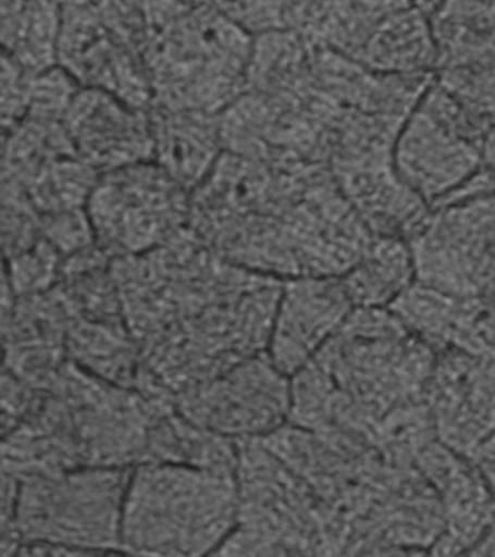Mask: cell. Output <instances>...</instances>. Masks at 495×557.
<instances>
[{
    "mask_svg": "<svg viewBox=\"0 0 495 557\" xmlns=\"http://www.w3.org/2000/svg\"><path fill=\"white\" fill-rule=\"evenodd\" d=\"M441 495L445 531L433 555H471L495 522V495L475 466L438 440L416 460Z\"/></svg>",
    "mask_w": 495,
    "mask_h": 557,
    "instance_id": "18",
    "label": "cell"
},
{
    "mask_svg": "<svg viewBox=\"0 0 495 557\" xmlns=\"http://www.w3.org/2000/svg\"><path fill=\"white\" fill-rule=\"evenodd\" d=\"M86 209L97 243L115 259L153 250L188 228L190 191L146 160L101 174Z\"/></svg>",
    "mask_w": 495,
    "mask_h": 557,
    "instance_id": "9",
    "label": "cell"
},
{
    "mask_svg": "<svg viewBox=\"0 0 495 557\" xmlns=\"http://www.w3.org/2000/svg\"><path fill=\"white\" fill-rule=\"evenodd\" d=\"M358 63L382 74L434 73L437 46L432 21L411 7L380 21Z\"/></svg>",
    "mask_w": 495,
    "mask_h": 557,
    "instance_id": "20",
    "label": "cell"
},
{
    "mask_svg": "<svg viewBox=\"0 0 495 557\" xmlns=\"http://www.w3.org/2000/svg\"><path fill=\"white\" fill-rule=\"evenodd\" d=\"M236 470L141 461L125 494V555H216L237 525Z\"/></svg>",
    "mask_w": 495,
    "mask_h": 557,
    "instance_id": "5",
    "label": "cell"
},
{
    "mask_svg": "<svg viewBox=\"0 0 495 557\" xmlns=\"http://www.w3.org/2000/svg\"><path fill=\"white\" fill-rule=\"evenodd\" d=\"M153 160L193 191L224 152L220 115L151 104Z\"/></svg>",
    "mask_w": 495,
    "mask_h": 557,
    "instance_id": "19",
    "label": "cell"
},
{
    "mask_svg": "<svg viewBox=\"0 0 495 557\" xmlns=\"http://www.w3.org/2000/svg\"><path fill=\"white\" fill-rule=\"evenodd\" d=\"M97 170L76 154L59 157L40 170L24 186L41 216L85 208L99 181ZM18 186V185H16Z\"/></svg>",
    "mask_w": 495,
    "mask_h": 557,
    "instance_id": "26",
    "label": "cell"
},
{
    "mask_svg": "<svg viewBox=\"0 0 495 557\" xmlns=\"http://www.w3.org/2000/svg\"><path fill=\"white\" fill-rule=\"evenodd\" d=\"M81 89L79 83L59 64L37 73L34 77L27 116L37 117V120L63 121Z\"/></svg>",
    "mask_w": 495,
    "mask_h": 557,
    "instance_id": "29",
    "label": "cell"
},
{
    "mask_svg": "<svg viewBox=\"0 0 495 557\" xmlns=\"http://www.w3.org/2000/svg\"><path fill=\"white\" fill-rule=\"evenodd\" d=\"M253 34L208 3L150 35L145 61L153 103L220 115L247 90Z\"/></svg>",
    "mask_w": 495,
    "mask_h": 557,
    "instance_id": "7",
    "label": "cell"
},
{
    "mask_svg": "<svg viewBox=\"0 0 495 557\" xmlns=\"http://www.w3.org/2000/svg\"><path fill=\"white\" fill-rule=\"evenodd\" d=\"M3 259L29 250L42 238L41 215L20 186L2 182Z\"/></svg>",
    "mask_w": 495,
    "mask_h": 557,
    "instance_id": "28",
    "label": "cell"
},
{
    "mask_svg": "<svg viewBox=\"0 0 495 557\" xmlns=\"http://www.w3.org/2000/svg\"><path fill=\"white\" fill-rule=\"evenodd\" d=\"M58 64L82 87L149 109L153 89L145 57L106 24L97 0L62 4Z\"/></svg>",
    "mask_w": 495,
    "mask_h": 557,
    "instance_id": "13",
    "label": "cell"
},
{
    "mask_svg": "<svg viewBox=\"0 0 495 557\" xmlns=\"http://www.w3.org/2000/svg\"><path fill=\"white\" fill-rule=\"evenodd\" d=\"M2 52L33 73L58 65L62 3L0 0Z\"/></svg>",
    "mask_w": 495,
    "mask_h": 557,
    "instance_id": "22",
    "label": "cell"
},
{
    "mask_svg": "<svg viewBox=\"0 0 495 557\" xmlns=\"http://www.w3.org/2000/svg\"><path fill=\"white\" fill-rule=\"evenodd\" d=\"M469 461L475 466L495 495V431L477 448Z\"/></svg>",
    "mask_w": 495,
    "mask_h": 557,
    "instance_id": "33",
    "label": "cell"
},
{
    "mask_svg": "<svg viewBox=\"0 0 495 557\" xmlns=\"http://www.w3.org/2000/svg\"><path fill=\"white\" fill-rule=\"evenodd\" d=\"M410 244L417 282L495 309V190L432 209Z\"/></svg>",
    "mask_w": 495,
    "mask_h": 557,
    "instance_id": "10",
    "label": "cell"
},
{
    "mask_svg": "<svg viewBox=\"0 0 495 557\" xmlns=\"http://www.w3.org/2000/svg\"><path fill=\"white\" fill-rule=\"evenodd\" d=\"M140 379L180 396L268 351L285 281L230 263L193 230L111 264Z\"/></svg>",
    "mask_w": 495,
    "mask_h": 557,
    "instance_id": "1",
    "label": "cell"
},
{
    "mask_svg": "<svg viewBox=\"0 0 495 557\" xmlns=\"http://www.w3.org/2000/svg\"><path fill=\"white\" fill-rule=\"evenodd\" d=\"M290 376L268 351L250 357L176 398V409L203 429L232 438H259L289 422Z\"/></svg>",
    "mask_w": 495,
    "mask_h": 557,
    "instance_id": "11",
    "label": "cell"
},
{
    "mask_svg": "<svg viewBox=\"0 0 495 557\" xmlns=\"http://www.w3.org/2000/svg\"><path fill=\"white\" fill-rule=\"evenodd\" d=\"M482 156H484L485 170L495 183V122L486 131L484 143H482Z\"/></svg>",
    "mask_w": 495,
    "mask_h": 557,
    "instance_id": "34",
    "label": "cell"
},
{
    "mask_svg": "<svg viewBox=\"0 0 495 557\" xmlns=\"http://www.w3.org/2000/svg\"><path fill=\"white\" fill-rule=\"evenodd\" d=\"M437 352L391 308H355L337 333L290 376L289 422L372 444L403 405L428 398Z\"/></svg>",
    "mask_w": 495,
    "mask_h": 557,
    "instance_id": "2",
    "label": "cell"
},
{
    "mask_svg": "<svg viewBox=\"0 0 495 557\" xmlns=\"http://www.w3.org/2000/svg\"><path fill=\"white\" fill-rule=\"evenodd\" d=\"M63 256L42 238L29 250L3 259V276L10 281L16 296L40 294L58 285Z\"/></svg>",
    "mask_w": 495,
    "mask_h": 557,
    "instance_id": "27",
    "label": "cell"
},
{
    "mask_svg": "<svg viewBox=\"0 0 495 557\" xmlns=\"http://www.w3.org/2000/svg\"><path fill=\"white\" fill-rule=\"evenodd\" d=\"M490 126L433 78L399 131L395 172L430 209L454 202L485 170Z\"/></svg>",
    "mask_w": 495,
    "mask_h": 557,
    "instance_id": "8",
    "label": "cell"
},
{
    "mask_svg": "<svg viewBox=\"0 0 495 557\" xmlns=\"http://www.w3.org/2000/svg\"><path fill=\"white\" fill-rule=\"evenodd\" d=\"M237 525L215 556H341L336 527L306 479L262 442H237Z\"/></svg>",
    "mask_w": 495,
    "mask_h": 557,
    "instance_id": "6",
    "label": "cell"
},
{
    "mask_svg": "<svg viewBox=\"0 0 495 557\" xmlns=\"http://www.w3.org/2000/svg\"><path fill=\"white\" fill-rule=\"evenodd\" d=\"M41 226L42 235L58 248L63 259L97 243L86 207L41 216Z\"/></svg>",
    "mask_w": 495,
    "mask_h": 557,
    "instance_id": "30",
    "label": "cell"
},
{
    "mask_svg": "<svg viewBox=\"0 0 495 557\" xmlns=\"http://www.w3.org/2000/svg\"><path fill=\"white\" fill-rule=\"evenodd\" d=\"M71 311L58 285L16 296L2 315L3 368L36 389H47L67 357Z\"/></svg>",
    "mask_w": 495,
    "mask_h": 557,
    "instance_id": "17",
    "label": "cell"
},
{
    "mask_svg": "<svg viewBox=\"0 0 495 557\" xmlns=\"http://www.w3.org/2000/svg\"><path fill=\"white\" fill-rule=\"evenodd\" d=\"M355 305L341 277L285 281L268 352L293 376L337 333Z\"/></svg>",
    "mask_w": 495,
    "mask_h": 557,
    "instance_id": "16",
    "label": "cell"
},
{
    "mask_svg": "<svg viewBox=\"0 0 495 557\" xmlns=\"http://www.w3.org/2000/svg\"><path fill=\"white\" fill-rule=\"evenodd\" d=\"M133 468L2 473V556L124 553L121 521Z\"/></svg>",
    "mask_w": 495,
    "mask_h": 557,
    "instance_id": "4",
    "label": "cell"
},
{
    "mask_svg": "<svg viewBox=\"0 0 495 557\" xmlns=\"http://www.w3.org/2000/svg\"><path fill=\"white\" fill-rule=\"evenodd\" d=\"M36 74L2 52V133L27 116Z\"/></svg>",
    "mask_w": 495,
    "mask_h": 557,
    "instance_id": "31",
    "label": "cell"
},
{
    "mask_svg": "<svg viewBox=\"0 0 495 557\" xmlns=\"http://www.w3.org/2000/svg\"><path fill=\"white\" fill-rule=\"evenodd\" d=\"M73 150L99 174L153 160L149 109L82 87L63 120Z\"/></svg>",
    "mask_w": 495,
    "mask_h": 557,
    "instance_id": "15",
    "label": "cell"
},
{
    "mask_svg": "<svg viewBox=\"0 0 495 557\" xmlns=\"http://www.w3.org/2000/svg\"><path fill=\"white\" fill-rule=\"evenodd\" d=\"M428 399L438 442L471 459L495 431V359L437 352Z\"/></svg>",
    "mask_w": 495,
    "mask_h": 557,
    "instance_id": "14",
    "label": "cell"
},
{
    "mask_svg": "<svg viewBox=\"0 0 495 557\" xmlns=\"http://www.w3.org/2000/svg\"><path fill=\"white\" fill-rule=\"evenodd\" d=\"M2 134V182L24 186L42 165L76 154L63 121L27 116Z\"/></svg>",
    "mask_w": 495,
    "mask_h": 557,
    "instance_id": "25",
    "label": "cell"
},
{
    "mask_svg": "<svg viewBox=\"0 0 495 557\" xmlns=\"http://www.w3.org/2000/svg\"><path fill=\"white\" fill-rule=\"evenodd\" d=\"M434 81L473 115L495 122V0H445L432 16Z\"/></svg>",
    "mask_w": 495,
    "mask_h": 557,
    "instance_id": "12",
    "label": "cell"
},
{
    "mask_svg": "<svg viewBox=\"0 0 495 557\" xmlns=\"http://www.w3.org/2000/svg\"><path fill=\"white\" fill-rule=\"evenodd\" d=\"M145 461L236 470L237 442L203 429L173 409L151 425Z\"/></svg>",
    "mask_w": 495,
    "mask_h": 557,
    "instance_id": "24",
    "label": "cell"
},
{
    "mask_svg": "<svg viewBox=\"0 0 495 557\" xmlns=\"http://www.w3.org/2000/svg\"><path fill=\"white\" fill-rule=\"evenodd\" d=\"M341 278L355 308H389L416 282L410 242L375 235L359 263Z\"/></svg>",
    "mask_w": 495,
    "mask_h": 557,
    "instance_id": "23",
    "label": "cell"
},
{
    "mask_svg": "<svg viewBox=\"0 0 495 557\" xmlns=\"http://www.w3.org/2000/svg\"><path fill=\"white\" fill-rule=\"evenodd\" d=\"M38 391L2 369V435L10 433L23 421L36 403Z\"/></svg>",
    "mask_w": 495,
    "mask_h": 557,
    "instance_id": "32",
    "label": "cell"
},
{
    "mask_svg": "<svg viewBox=\"0 0 495 557\" xmlns=\"http://www.w3.org/2000/svg\"><path fill=\"white\" fill-rule=\"evenodd\" d=\"M173 409L67 360L23 421L2 435V473L133 468L146 459L153 422Z\"/></svg>",
    "mask_w": 495,
    "mask_h": 557,
    "instance_id": "3",
    "label": "cell"
},
{
    "mask_svg": "<svg viewBox=\"0 0 495 557\" xmlns=\"http://www.w3.org/2000/svg\"><path fill=\"white\" fill-rule=\"evenodd\" d=\"M67 357L103 381L132 389L137 387L140 351L125 324L86 320L71 311Z\"/></svg>",
    "mask_w": 495,
    "mask_h": 557,
    "instance_id": "21",
    "label": "cell"
}]
</instances>
